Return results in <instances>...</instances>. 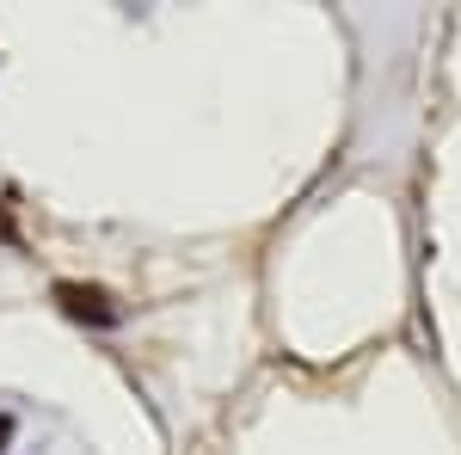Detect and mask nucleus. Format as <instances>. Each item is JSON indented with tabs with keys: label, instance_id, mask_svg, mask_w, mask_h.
<instances>
[{
	"label": "nucleus",
	"instance_id": "nucleus-1",
	"mask_svg": "<svg viewBox=\"0 0 461 455\" xmlns=\"http://www.w3.org/2000/svg\"><path fill=\"white\" fill-rule=\"evenodd\" d=\"M56 302H62V314L93 320V326H111V320H117L111 296H105V289H93V283H56Z\"/></svg>",
	"mask_w": 461,
	"mask_h": 455
},
{
	"label": "nucleus",
	"instance_id": "nucleus-2",
	"mask_svg": "<svg viewBox=\"0 0 461 455\" xmlns=\"http://www.w3.org/2000/svg\"><path fill=\"white\" fill-rule=\"evenodd\" d=\"M6 443H13V419H0V450H6Z\"/></svg>",
	"mask_w": 461,
	"mask_h": 455
}]
</instances>
